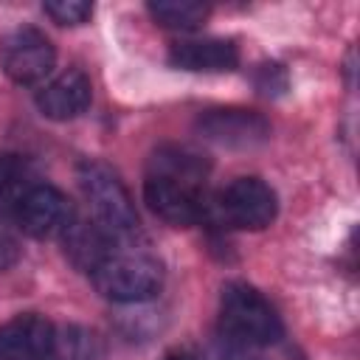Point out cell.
Returning a JSON list of instances; mask_svg holds the SVG:
<instances>
[{"instance_id": "cell-7", "label": "cell", "mask_w": 360, "mask_h": 360, "mask_svg": "<svg viewBox=\"0 0 360 360\" xmlns=\"http://www.w3.org/2000/svg\"><path fill=\"white\" fill-rule=\"evenodd\" d=\"M14 219L28 236L51 239L68 228V222L73 219V205L56 186L37 183L14 208Z\"/></svg>"}, {"instance_id": "cell-18", "label": "cell", "mask_w": 360, "mask_h": 360, "mask_svg": "<svg viewBox=\"0 0 360 360\" xmlns=\"http://www.w3.org/2000/svg\"><path fill=\"white\" fill-rule=\"evenodd\" d=\"M208 360H264V357L250 346H236V343L222 340L217 349H211Z\"/></svg>"}, {"instance_id": "cell-10", "label": "cell", "mask_w": 360, "mask_h": 360, "mask_svg": "<svg viewBox=\"0 0 360 360\" xmlns=\"http://www.w3.org/2000/svg\"><path fill=\"white\" fill-rule=\"evenodd\" d=\"M90 96H93V84L87 73L79 68H68L39 87L37 107L51 121H70L90 107Z\"/></svg>"}, {"instance_id": "cell-2", "label": "cell", "mask_w": 360, "mask_h": 360, "mask_svg": "<svg viewBox=\"0 0 360 360\" xmlns=\"http://www.w3.org/2000/svg\"><path fill=\"white\" fill-rule=\"evenodd\" d=\"M219 332L228 343L262 349L276 343L284 335V326L273 304L256 287L231 281L222 287L219 298Z\"/></svg>"}, {"instance_id": "cell-8", "label": "cell", "mask_w": 360, "mask_h": 360, "mask_svg": "<svg viewBox=\"0 0 360 360\" xmlns=\"http://www.w3.org/2000/svg\"><path fill=\"white\" fill-rule=\"evenodd\" d=\"M197 127L202 138L228 149H250L267 141L270 135V124L264 115H259L256 110H239V107L208 110L205 115H200Z\"/></svg>"}, {"instance_id": "cell-14", "label": "cell", "mask_w": 360, "mask_h": 360, "mask_svg": "<svg viewBox=\"0 0 360 360\" xmlns=\"http://www.w3.org/2000/svg\"><path fill=\"white\" fill-rule=\"evenodd\" d=\"M107 352L104 338L87 326H62L56 329L53 357L62 360H101Z\"/></svg>"}, {"instance_id": "cell-9", "label": "cell", "mask_w": 360, "mask_h": 360, "mask_svg": "<svg viewBox=\"0 0 360 360\" xmlns=\"http://www.w3.org/2000/svg\"><path fill=\"white\" fill-rule=\"evenodd\" d=\"M56 326L37 315H14L0 326V360H48L53 357Z\"/></svg>"}, {"instance_id": "cell-16", "label": "cell", "mask_w": 360, "mask_h": 360, "mask_svg": "<svg viewBox=\"0 0 360 360\" xmlns=\"http://www.w3.org/2000/svg\"><path fill=\"white\" fill-rule=\"evenodd\" d=\"M42 8L59 25H82L93 14V6L82 3V0H48Z\"/></svg>"}, {"instance_id": "cell-1", "label": "cell", "mask_w": 360, "mask_h": 360, "mask_svg": "<svg viewBox=\"0 0 360 360\" xmlns=\"http://www.w3.org/2000/svg\"><path fill=\"white\" fill-rule=\"evenodd\" d=\"M208 163L186 146H160L146 166L143 200L169 225H194L208 214Z\"/></svg>"}, {"instance_id": "cell-12", "label": "cell", "mask_w": 360, "mask_h": 360, "mask_svg": "<svg viewBox=\"0 0 360 360\" xmlns=\"http://www.w3.org/2000/svg\"><path fill=\"white\" fill-rule=\"evenodd\" d=\"M169 62L191 73H225L239 65V48L231 39H183L172 45Z\"/></svg>"}, {"instance_id": "cell-17", "label": "cell", "mask_w": 360, "mask_h": 360, "mask_svg": "<svg viewBox=\"0 0 360 360\" xmlns=\"http://www.w3.org/2000/svg\"><path fill=\"white\" fill-rule=\"evenodd\" d=\"M20 259V242L14 236V231L0 219V273L8 270L11 264H17Z\"/></svg>"}, {"instance_id": "cell-19", "label": "cell", "mask_w": 360, "mask_h": 360, "mask_svg": "<svg viewBox=\"0 0 360 360\" xmlns=\"http://www.w3.org/2000/svg\"><path fill=\"white\" fill-rule=\"evenodd\" d=\"M166 360H188V357H183V354H169Z\"/></svg>"}, {"instance_id": "cell-4", "label": "cell", "mask_w": 360, "mask_h": 360, "mask_svg": "<svg viewBox=\"0 0 360 360\" xmlns=\"http://www.w3.org/2000/svg\"><path fill=\"white\" fill-rule=\"evenodd\" d=\"M79 183L90 202L93 219L115 239H132L138 236V211L135 202L121 183V177L101 160H84L79 166Z\"/></svg>"}, {"instance_id": "cell-11", "label": "cell", "mask_w": 360, "mask_h": 360, "mask_svg": "<svg viewBox=\"0 0 360 360\" xmlns=\"http://www.w3.org/2000/svg\"><path fill=\"white\" fill-rule=\"evenodd\" d=\"M59 236H62L65 256L70 259V264L84 273H93L115 250V239L96 219H82L76 214Z\"/></svg>"}, {"instance_id": "cell-15", "label": "cell", "mask_w": 360, "mask_h": 360, "mask_svg": "<svg viewBox=\"0 0 360 360\" xmlns=\"http://www.w3.org/2000/svg\"><path fill=\"white\" fill-rule=\"evenodd\" d=\"M149 14L163 28L194 31L208 17V6L197 0H158V3H149Z\"/></svg>"}, {"instance_id": "cell-3", "label": "cell", "mask_w": 360, "mask_h": 360, "mask_svg": "<svg viewBox=\"0 0 360 360\" xmlns=\"http://www.w3.org/2000/svg\"><path fill=\"white\" fill-rule=\"evenodd\" d=\"M93 287L115 304H141L160 292L163 264L143 250H112L93 273Z\"/></svg>"}, {"instance_id": "cell-5", "label": "cell", "mask_w": 360, "mask_h": 360, "mask_svg": "<svg viewBox=\"0 0 360 360\" xmlns=\"http://www.w3.org/2000/svg\"><path fill=\"white\" fill-rule=\"evenodd\" d=\"M276 191L259 177H236L208 202V214L233 231H262L276 219Z\"/></svg>"}, {"instance_id": "cell-13", "label": "cell", "mask_w": 360, "mask_h": 360, "mask_svg": "<svg viewBox=\"0 0 360 360\" xmlns=\"http://www.w3.org/2000/svg\"><path fill=\"white\" fill-rule=\"evenodd\" d=\"M37 172L22 155H0V205L14 214L20 200L37 186Z\"/></svg>"}, {"instance_id": "cell-6", "label": "cell", "mask_w": 360, "mask_h": 360, "mask_svg": "<svg viewBox=\"0 0 360 360\" xmlns=\"http://www.w3.org/2000/svg\"><path fill=\"white\" fill-rule=\"evenodd\" d=\"M53 62H56V51L51 39L31 25L14 28L0 39V68L17 84L42 82L53 70Z\"/></svg>"}]
</instances>
